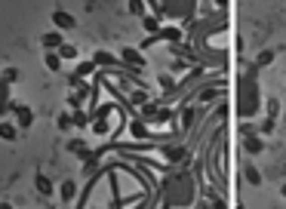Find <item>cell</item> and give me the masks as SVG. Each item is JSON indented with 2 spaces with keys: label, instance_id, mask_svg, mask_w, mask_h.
Here are the masks:
<instances>
[{
  "label": "cell",
  "instance_id": "cell-22",
  "mask_svg": "<svg viewBox=\"0 0 286 209\" xmlns=\"http://www.w3.org/2000/svg\"><path fill=\"white\" fill-rule=\"evenodd\" d=\"M0 77H3L6 83H19V77H22V71H19V68H6V71H3V74H0Z\"/></svg>",
  "mask_w": 286,
  "mask_h": 209
},
{
  "label": "cell",
  "instance_id": "cell-11",
  "mask_svg": "<svg viewBox=\"0 0 286 209\" xmlns=\"http://www.w3.org/2000/svg\"><path fill=\"white\" fill-rule=\"evenodd\" d=\"M93 65H120V59L117 56H111V52H105V49H99V52H93Z\"/></svg>",
  "mask_w": 286,
  "mask_h": 209
},
{
  "label": "cell",
  "instance_id": "cell-16",
  "mask_svg": "<svg viewBox=\"0 0 286 209\" xmlns=\"http://www.w3.org/2000/svg\"><path fill=\"white\" fill-rule=\"evenodd\" d=\"M274 62V49H262L259 52V59H256V65L253 68H265V65H271Z\"/></svg>",
  "mask_w": 286,
  "mask_h": 209
},
{
  "label": "cell",
  "instance_id": "cell-32",
  "mask_svg": "<svg viewBox=\"0 0 286 209\" xmlns=\"http://www.w3.org/2000/svg\"><path fill=\"white\" fill-rule=\"evenodd\" d=\"M212 99H219V90H203L200 93V102H212Z\"/></svg>",
  "mask_w": 286,
  "mask_h": 209
},
{
  "label": "cell",
  "instance_id": "cell-3",
  "mask_svg": "<svg viewBox=\"0 0 286 209\" xmlns=\"http://www.w3.org/2000/svg\"><path fill=\"white\" fill-rule=\"evenodd\" d=\"M194 12V0H157V15H172V19H188Z\"/></svg>",
  "mask_w": 286,
  "mask_h": 209
},
{
  "label": "cell",
  "instance_id": "cell-19",
  "mask_svg": "<svg viewBox=\"0 0 286 209\" xmlns=\"http://www.w3.org/2000/svg\"><path fill=\"white\" fill-rule=\"evenodd\" d=\"M157 37H163V40H182V31H178V28H163V31H157Z\"/></svg>",
  "mask_w": 286,
  "mask_h": 209
},
{
  "label": "cell",
  "instance_id": "cell-6",
  "mask_svg": "<svg viewBox=\"0 0 286 209\" xmlns=\"http://www.w3.org/2000/svg\"><path fill=\"white\" fill-rule=\"evenodd\" d=\"M62 43H65L62 31H49V34H43V37H40V46H43L46 52H56V49H59Z\"/></svg>",
  "mask_w": 286,
  "mask_h": 209
},
{
  "label": "cell",
  "instance_id": "cell-34",
  "mask_svg": "<svg viewBox=\"0 0 286 209\" xmlns=\"http://www.w3.org/2000/svg\"><path fill=\"white\" fill-rule=\"evenodd\" d=\"M216 6H222V9H225V6H228V0H216Z\"/></svg>",
  "mask_w": 286,
  "mask_h": 209
},
{
  "label": "cell",
  "instance_id": "cell-29",
  "mask_svg": "<svg viewBox=\"0 0 286 209\" xmlns=\"http://www.w3.org/2000/svg\"><path fill=\"white\" fill-rule=\"evenodd\" d=\"M130 102H133V104H145V102H148V93H142V90H139V93H133V96H130Z\"/></svg>",
  "mask_w": 286,
  "mask_h": 209
},
{
  "label": "cell",
  "instance_id": "cell-26",
  "mask_svg": "<svg viewBox=\"0 0 286 209\" xmlns=\"http://www.w3.org/2000/svg\"><path fill=\"white\" fill-rule=\"evenodd\" d=\"M68 151H80V157H83V154H86V142L74 138V142H68Z\"/></svg>",
  "mask_w": 286,
  "mask_h": 209
},
{
  "label": "cell",
  "instance_id": "cell-15",
  "mask_svg": "<svg viewBox=\"0 0 286 209\" xmlns=\"http://www.w3.org/2000/svg\"><path fill=\"white\" fill-rule=\"evenodd\" d=\"M243 176H246V182L253 185V188H259V185H262V172H259L256 166H243Z\"/></svg>",
  "mask_w": 286,
  "mask_h": 209
},
{
  "label": "cell",
  "instance_id": "cell-14",
  "mask_svg": "<svg viewBox=\"0 0 286 209\" xmlns=\"http://www.w3.org/2000/svg\"><path fill=\"white\" fill-rule=\"evenodd\" d=\"M130 132H133V138H151L145 120H133V123H130Z\"/></svg>",
  "mask_w": 286,
  "mask_h": 209
},
{
  "label": "cell",
  "instance_id": "cell-21",
  "mask_svg": "<svg viewBox=\"0 0 286 209\" xmlns=\"http://www.w3.org/2000/svg\"><path fill=\"white\" fill-rule=\"evenodd\" d=\"M142 25H145V31H151V34H157V31H160L157 15H142Z\"/></svg>",
  "mask_w": 286,
  "mask_h": 209
},
{
  "label": "cell",
  "instance_id": "cell-17",
  "mask_svg": "<svg viewBox=\"0 0 286 209\" xmlns=\"http://www.w3.org/2000/svg\"><path fill=\"white\" fill-rule=\"evenodd\" d=\"M185 154H188L185 148H163V157H166V160H172V163L175 160H185Z\"/></svg>",
  "mask_w": 286,
  "mask_h": 209
},
{
  "label": "cell",
  "instance_id": "cell-7",
  "mask_svg": "<svg viewBox=\"0 0 286 209\" xmlns=\"http://www.w3.org/2000/svg\"><path fill=\"white\" fill-rule=\"evenodd\" d=\"M120 62L136 65V68H145V56H142L139 49H133V46H123V52H120Z\"/></svg>",
  "mask_w": 286,
  "mask_h": 209
},
{
  "label": "cell",
  "instance_id": "cell-13",
  "mask_svg": "<svg viewBox=\"0 0 286 209\" xmlns=\"http://www.w3.org/2000/svg\"><path fill=\"white\" fill-rule=\"evenodd\" d=\"M6 86H9V83H6L3 77H0V117H3V114L9 111V102H12V99H9V90H6Z\"/></svg>",
  "mask_w": 286,
  "mask_h": 209
},
{
  "label": "cell",
  "instance_id": "cell-18",
  "mask_svg": "<svg viewBox=\"0 0 286 209\" xmlns=\"http://www.w3.org/2000/svg\"><path fill=\"white\" fill-rule=\"evenodd\" d=\"M46 68H49L52 74L62 71V59H59V52H46Z\"/></svg>",
  "mask_w": 286,
  "mask_h": 209
},
{
  "label": "cell",
  "instance_id": "cell-5",
  "mask_svg": "<svg viewBox=\"0 0 286 209\" xmlns=\"http://www.w3.org/2000/svg\"><path fill=\"white\" fill-rule=\"evenodd\" d=\"M52 25H56V28L65 34V31H74V25H77V22H74V15H68V12L56 9V12H52Z\"/></svg>",
  "mask_w": 286,
  "mask_h": 209
},
{
  "label": "cell",
  "instance_id": "cell-25",
  "mask_svg": "<svg viewBox=\"0 0 286 209\" xmlns=\"http://www.w3.org/2000/svg\"><path fill=\"white\" fill-rule=\"evenodd\" d=\"M130 12L133 15H145V3H142V0H130Z\"/></svg>",
  "mask_w": 286,
  "mask_h": 209
},
{
  "label": "cell",
  "instance_id": "cell-2",
  "mask_svg": "<svg viewBox=\"0 0 286 209\" xmlns=\"http://www.w3.org/2000/svg\"><path fill=\"white\" fill-rule=\"evenodd\" d=\"M191 197H194V188H191L188 176H175L166 185V206H188Z\"/></svg>",
  "mask_w": 286,
  "mask_h": 209
},
{
  "label": "cell",
  "instance_id": "cell-35",
  "mask_svg": "<svg viewBox=\"0 0 286 209\" xmlns=\"http://www.w3.org/2000/svg\"><path fill=\"white\" fill-rule=\"evenodd\" d=\"M280 194H283V200H286V185H283V188H280Z\"/></svg>",
  "mask_w": 286,
  "mask_h": 209
},
{
  "label": "cell",
  "instance_id": "cell-33",
  "mask_svg": "<svg viewBox=\"0 0 286 209\" xmlns=\"http://www.w3.org/2000/svg\"><path fill=\"white\" fill-rule=\"evenodd\" d=\"M259 132H265V135H268V132H274V120H271V117H268V120H265V123L259 126Z\"/></svg>",
  "mask_w": 286,
  "mask_h": 209
},
{
  "label": "cell",
  "instance_id": "cell-23",
  "mask_svg": "<svg viewBox=\"0 0 286 209\" xmlns=\"http://www.w3.org/2000/svg\"><path fill=\"white\" fill-rule=\"evenodd\" d=\"M265 108H268V117L274 120V117L280 114V102H277V99H268V102H265Z\"/></svg>",
  "mask_w": 286,
  "mask_h": 209
},
{
  "label": "cell",
  "instance_id": "cell-28",
  "mask_svg": "<svg viewBox=\"0 0 286 209\" xmlns=\"http://www.w3.org/2000/svg\"><path fill=\"white\" fill-rule=\"evenodd\" d=\"M191 123H194V108H185V111H182V126L188 129Z\"/></svg>",
  "mask_w": 286,
  "mask_h": 209
},
{
  "label": "cell",
  "instance_id": "cell-1",
  "mask_svg": "<svg viewBox=\"0 0 286 209\" xmlns=\"http://www.w3.org/2000/svg\"><path fill=\"white\" fill-rule=\"evenodd\" d=\"M253 71L256 68H249V74L240 80V90H237V114L243 117V120H249V117H256L259 114V108H262V93H259V80L253 77Z\"/></svg>",
  "mask_w": 286,
  "mask_h": 209
},
{
  "label": "cell",
  "instance_id": "cell-27",
  "mask_svg": "<svg viewBox=\"0 0 286 209\" xmlns=\"http://www.w3.org/2000/svg\"><path fill=\"white\" fill-rule=\"evenodd\" d=\"M93 71H96V65H93V62H83V65L77 68V77H86V74H93Z\"/></svg>",
  "mask_w": 286,
  "mask_h": 209
},
{
  "label": "cell",
  "instance_id": "cell-30",
  "mask_svg": "<svg viewBox=\"0 0 286 209\" xmlns=\"http://www.w3.org/2000/svg\"><path fill=\"white\" fill-rule=\"evenodd\" d=\"M160 86H163L166 93H172V90H175V83H172V77H169V74H163V77H160Z\"/></svg>",
  "mask_w": 286,
  "mask_h": 209
},
{
  "label": "cell",
  "instance_id": "cell-38",
  "mask_svg": "<svg viewBox=\"0 0 286 209\" xmlns=\"http://www.w3.org/2000/svg\"><path fill=\"white\" fill-rule=\"evenodd\" d=\"M283 117H286V114H283Z\"/></svg>",
  "mask_w": 286,
  "mask_h": 209
},
{
  "label": "cell",
  "instance_id": "cell-20",
  "mask_svg": "<svg viewBox=\"0 0 286 209\" xmlns=\"http://www.w3.org/2000/svg\"><path fill=\"white\" fill-rule=\"evenodd\" d=\"M56 52H59V59H62V62H65V59H77V49L71 46V43H62Z\"/></svg>",
  "mask_w": 286,
  "mask_h": 209
},
{
  "label": "cell",
  "instance_id": "cell-36",
  "mask_svg": "<svg viewBox=\"0 0 286 209\" xmlns=\"http://www.w3.org/2000/svg\"><path fill=\"white\" fill-rule=\"evenodd\" d=\"M0 209H12V206H9V203H3V206H0Z\"/></svg>",
  "mask_w": 286,
  "mask_h": 209
},
{
  "label": "cell",
  "instance_id": "cell-8",
  "mask_svg": "<svg viewBox=\"0 0 286 209\" xmlns=\"http://www.w3.org/2000/svg\"><path fill=\"white\" fill-rule=\"evenodd\" d=\"M0 138H3V142H15V138H19V126H15L12 120H0Z\"/></svg>",
  "mask_w": 286,
  "mask_h": 209
},
{
  "label": "cell",
  "instance_id": "cell-4",
  "mask_svg": "<svg viewBox=\"0 0 286 209\" xmlns=\"http://www.w3.org/2000/svg\"><path fill=\"white\" fill-rule=\"evenodd\" d=\"M9 111H12V123L19 129H28L34 123V111L28 108L25 102H9Z\"/></svg>",
  "mask_w": 286,
  "mask_h": 209
},
{
  "label": "cell",
  "instance_id": "cell-9",
  "mask_svg": "<svg viewBox=\"0 0 286 209\" xmlns=\"http://www.w3.org/2000/svg\"><path fill=\"white\" fill-rule=\"evenodd\" d=\"M243 148H246L249 154H262V151H265V142L259 138V132H253V135H243Z\"/></svg>",
  "mask_w": 286,
  "mask_h": 209
},
{
  "label": "cell",
  "instance_id": "cell-24",
  "mask_svg": "<svg viewBox=\"0 0 286 209\" xmlns=\"http://www.w3.org/2000/svg\"><path fill=\"white\" fill-rule=\"evenodd\" d=\"M56 123H59V129H71V126H74V120H71V114H59Z\"/></svg>",
  "mask_w": 286,
  "mask_h": 209
},
{
  "label": "cell",
  "instance_id": "cell-31",
  "mask_svg": "<svg viewBox=\"0 0 286 209\" xmlns=\"http://www.w3.org/2000/svg\"><path fill=\"white\" fill-rule=\"evenodd\" d=\"M71 120H74V126H86V114H83L80 108L74 111V117H71Z\"/></svg>",
  "mask_w": 286,
  "mask_h": 209
},
{
  "label": "cell",
  "instance_id": "cell-12",
  "mask_svg": "<svg viewBox=\"0 0 286 209\" xmlns=\"http://www.w3.org/2000/svg\"><path fill=\"white\" fill-rule=\"evenodd\" d=\"M34 188H37V194H43V197H49L52 194V182H49V176H34Z\"/></svg>",
  "mask_w": 286,
  "mask_h": 209
},
{
  "label": "cell",
  "instance_id": "cell-37",
  "mask_svg": "<svg viewBox=\"0 0 286 209\" xmlns=\"http://www.w3.org/2000/svg\"><path fill=\"white\" fill-rule=\"evenodd\" d=\"M46 209H56V206H46Z\"/></svg>",
  "mask_w": 286,
  "mask_h": 209
},
{
  "label": "cell",
  "instance_id": "cell-10",
  "mask_svg": "<svg viewBox=\"0 0 286 209\" xmlns=\"http://www.w3.org/2000/svg\"><path fill=\"white\" fill-rule=\"evenodd\" d=\"M59 194H62V203H71V200L77 197V185L71 182V179H65V182L59 185Z\"/></svg>",
  "mask_w": 286,
  "mask_h": 209
}]
</instances>
